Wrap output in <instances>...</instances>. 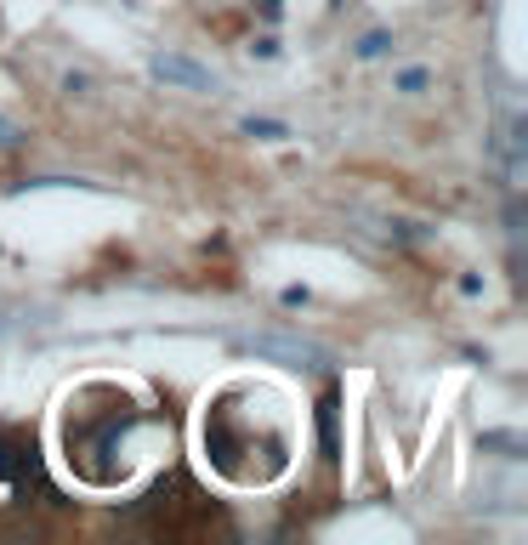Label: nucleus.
I'll return each mask as SVG.
<instances>
[{
  "label": "nucleus",
  "instance_id": "6e6552de",
  "mask_svg": "<svg viewBox=\"0 0 528 545\" xmlns=\"http://www.w3.org/2000/svg\"><path fill=\"white\" fill-rule=\"evenodd\" d=\"M245 137H256V142H284L290 131H284L279 120H256V114H250V120H245Z\"/></svg>",
  "mask_w": 528,
  "mask_h": 545
},
{
  "label": "nucleus",
  "instance_id": "7ed1b4c3",
  "mask_svg": "<svg viewBox=\"0 0 528 545\" xmlns=\"http://www.w3.org/2000/svg\"><path fill=\"white\" fill-rule=\"evenodd\" d=\"M35 500H52L46 472H40L35 432L0 426V511H29Z\"/></svg>",
  "mask_w": 528,
  "mask_h": 545
},
{
  "label": "nucleus",
  "instance_id": "20e7f679",
  "mask_svg": "<svg viewBox=\"0 0 528 545\" xmlns=\"http://www.w3.org/2000/svg\"><path fill=\"white\" fill-rule=\"evenodd\" d=\"M239 352H250V358H290L301 370H324L330 364V352L313 347V341H296V335H239Z\"/></svg>",
  "mask_w": 528,
  "mask_h": 545
},
{
  "label": "nucleus",
  "instance_id": "9d476101",
  "mask_svg": "<svg viewBox=\"0 0 528 545\" xmlns=\"http://www.w3.org/2000/svg\"><path fill=\"white\" fill-rule=\"evenodd\" d=\"M18 142H23V131L12 120H0V148H18Z\"/></svg>",
  "mask_w": 528,
  "mask_h": 545
},
{
  "label": "nucleus",
  "instance_id": "39448f33",
  "mask_svg": "<svg viewBox=\"0 0 528 545\" xmlns=\"http://www.w3.org/2000/svg\"><path fill=\"white\" fill-rule=\"evenodd\" d=\"M154 80H165V86H182V91H211V69H199V63H188V57H176V52H159L154 63Z\"/></svg>",
  "mask_w": 528,
  "mask_h": 545
},
{
  "label": "nucleus",
  "instance_id": "9b49d317",
  "mask_svg": "<svg viewBox=\"0 0 528 545\" xmlns=\"http://www.w3.org/2000/svg\"><path fill=\"white\" fill-rule=\"evenodd\" d=\"M250 52H256V57H279V40H273V35H262L256 46H250Z\"/></svg>",
  "mask_w": 528,
  "mask_h": 545
},
{
  "label": "nucleus",
  "instance_id": "f03ea898",
  "mask_svg": "<svg viewBox=\"0 0 528 545\" xmlns=\"http://www.w3.org/2000/svg\"><path fill=\"white\" fill-rule=\"evenodd\" d=\"M148 421V409L114 381H86L63 398V466L86 489H120L131 477L125 438Z\"/></svg>",
  "mask_w": 528,
  "mask_h": 545
},
{
  "label": "nucleus",
  "instance_id": "1a4fd4ad",
  "mask_svg": "<svg viewBox=\"0 0 528 545\" xmlns=\"http://www.w3.org/2000/svg\"><path fill=\"white\" fill-rule=\"evenodd\" d=\"M426 80H432L426 69H404L398 74V91H426Z\"/></svg>",
  "mask_w": 528,
  "mask_h": 545
},
{
  "label": "nucleus",
  "instance_id": "f8f14e48",
  "mask_svg": "<svg viewBox=\"0 0 528 545\" xmlns=\"http://www.w3.org/2000/svg\"><path fill=\"white\" fill-rule=\"evenodd\" d=\"M279 301H284V307H307V290H301V284H290V290H284Z\"/></svg>",
  "mask_w": 528,
  "mask_h": 545
},
{
  "label": "nucleus",
  "instance_id": "0eeeda50",
  "mask_svg": "<svg viewBox=\"0 0 528 545\" xmlns=\"http://www.w3.org/2000/svg\"><path fill=\"white\" fill-rule=\"evenodd\" d=\"M392 46H398V40H392L387 29H370V35L358 40V57H364V63H375V57H387Z\"/></svg>",
  "mask_w": 528,
  "mask_h": 545
},
{
  "label": "nucleus",
  "instance_id": "f257e3e1",
  "mask_svg": "<svg viewBox=\"0 0 528 545\" xmlns=\"http://www.w3.org/2000/svg\"><path fill=\"white\" fill-rule=\"evenodd\" d=\"M245 404L239 409V387H222L205 404V460L239 489H267L290 472V415L279 409V392L250 381Z\"/></svg>",
  "mask_w": 528,
  "mask_h": 545
},
{
  "label": "nucleus",
  "instance_id": "ddd939ff",
  "mask_svg": "<svg viewBox=\"0 0 528 545\" xmlns=\"http://www.w3.org/2000/svg\"><path fill=\"white\" fill-rule=\"evenodd\" d=\"M262 18H273V23H279V18H284V0H262Z\"/></svg>",
  "mask_w": 528,
  "mask_h": 545
},
{
  "label": "nucleus",
  "instance_id": "423d86ee",
  "mask_svg": "<svg viewBox=\"0 0 528 545\" xmlns=\"http://www.w3.org/2000/svg\"><path fill=\"white\" fill-rule=\"evenodd\" d=\"M318 443H324V460L341 455V438H335V387L324 392V404H318Z\"/></svg>",
  "mask_w": 528,
  "mask_h": 545
}]
</instances>
